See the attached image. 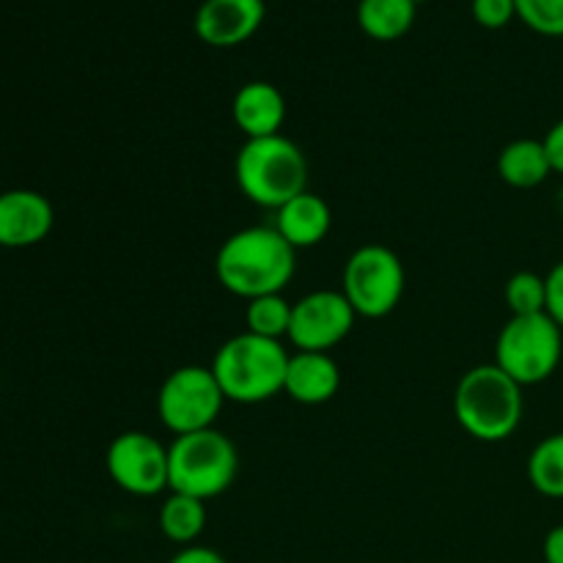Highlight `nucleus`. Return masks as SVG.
<instances>
[{
  "label": "nucleus",
  "instance_id": "13",
  "mask_svg": "<svg viewBox=\"0 0 563 563\" xmlns=\"http://www.w3.org/2000/svg\"><path fill=\"white\" fill-rule=\"evenodd\" d=\"M341 388V368L330 352H295L286 366L284 394L306 407L328 405Z\"/></svg>",
  "mask_w": 563,
  "mask_h": 563
},
{
  "label": "nucleus",
  "instance_id": "3",
  "mask_svg": "<svg viewBox=\"0 0 563 563\" xmlns=\"http://www.w3.org/2000/svg\"><path fill=\"white\" fill-rule=\"evenodd\" d=\"M289 352L280 341L253 333L231 335L212 361V374L223 390L225 401L262 405L284 394Z\"/></svg>",
  "mask_w": 563,
  "mask_h": 563
},
{
  "label": "nucleus",
  "instance_id": "20",
  "mask_svg": "<svg viewBox=\"0 0 563 563\" xmlns=\"http://www.w3.org/2000/svg\"><path fill=\"white\" fill-rule=\"evenodd\" d=\"M291 324V302L284 295H264L256 300H247L245 328L247 333L262 335V339H289Z\"/></svg>",
  "mask_w": 563,
  "mask_h": 563
},
{
  "label": "nucleus",
  "instance_id": "8",
  "mask_svg": "<svg viewBox=\"0 0 563 563\" xmlns=\"http://www.w3.org/2000/svg\"><path fill=\"white\" fill-rule=\"evenodd\" d=\"M225 396L207 366H181L165 377L157 394V416L174 438L214 429Z\"/></svg>",
  "mask_w": 563,
  "mask_h": 563
},
{
  "label": "nucleus",
  "instance_id": "22",
  "mask_svg": "<svg viewBox=\"0 0 563 563\" xmlns=\"http://www.w3.org/2000/svg\"><path fill=\"white\" fill-rule=\"evenodd\" d=\"M517 20L548 38L563 36V0H515Z\"/></svg>",
  "mask_w": 563,
  "mask_h": 563
},
{
  "label": "nucleus",
  "instance_id": "15",
  "mask_svg": "<svg viewBox=\"0 0 563 563\" xmlns=\"http://www.w3.org/2000/svg\"><path fill=\"white\" fill-rule=\"evenodd\" d=\"M275 229L295 251L317 247L333 229V209L317 192L306 190L275 209Z\"/></svg>",
  "mask_w": 563,
  "mask_h": 563
},
{
  "label": "nucleus",
  "instance_id": "23",
  "mask_svg": "<svg viewBox=\"0 0 563 563\" xmlns=\"http://www.w3.org/2000/svg\"><path fill=\"white\" fill-rule=\"evenodd\" d=\"M471 14L487 31H500L517 20V3L515 0H471Z\"/></svg>",
  "mask_w": 563,
  "mask_h": 563
},
{
  "label": "nucleus",
  "instance_id": "4",
  "mask_svg": "<svg viewBox=\"0 0 563 563\" xmlns=\"http://www.w3.org/2000/svg\"><path fill=\"white\" fill-rule=\"evenodd\" d=\"M234 176L247 201L256 207L280 209L308 190L306 152L291 137H253L242 143L234 163Z\"/></svg>",
  "mask_w": 563,
  "mask_h": 563
},
{
  "label": "nucleus",
  "instance_id": "16",
  "mask_svg": "<svg viewBox=\"0 0 563 563\" xmlns=\"http://www.w3.org/2000/svg\"><path fill=\"white\" fill-rule=\"evenodd\" d=\"M498 176L515 190H533L553 176L548 148L537 137H520L500 148Z\"/></svg>",
  "mask_w": 563,
  "mask_h": 563
},
{
  "label": "nucleus",
  "instance_id": "5",
  "mask_svg": "<svg viewBox=\"0 0 563 563\" xmlns=\"http://www.w3.org/2000/svg\"><path fill=\"white\" fill-rule=\"evenodd\" d=\"M240 451L218 429L181 434L168 445V489L198 500H212L234 484Z\"/></svg>",
  "mask_w": 563,
  "mask_h": 563
},
{
  "label": "nucleus",
  "instance_id": "6",
  "mask_svg": "<svg viewBox=\"0 0 563 563\" xmlns=\"http://www.w3.org/2000/svg\"><path fill=\"white\" fill-rule=\"evenodd\" d=\"M563 357V330L548 313L511 317L495 341V366L504 368L522 388L542 385L559 372Z\"/></svg>",
  "mask_w": 563,
  "mask_h": 563
},
{
  "label": "nucleus",
  "instance_id": "24",
  "mask_svg": "<svg viewBox=\"0 0 563 563\" xmlns=\"http://www.w3.org/2000/svg\"><path fill=\"white\" fill-rule=\"evenodd\" d=\"M544 280H548V317L563 330V262L555 264Z\"/></svg>",
  "mask_w": 563,
  "mask_h": 563
},
{
  "label": "nucleus",
  "instance_id": "26",
  "mask_svg": "<svg viewBox=\"0 0 563 563\" xmlns=\"http://www.w3.org/2000/svg\"><path fill=\"white\" fill-rule=\"evenodd\" d=\"M168 563H229L218 550L203 548V544H190V548H181Z\"/></svg>",
  "mask_w": 563,
  "mask_h": 563
},
{
  "label": "nucleus",
  "instance_id": "27",
  "mask_svg": "<svg viewBox=\"0 0 563 563\" xmlns=\"http://www.w3.org/2000/svg\"><path fill=\"white\" fill-rule=\"evenodd\" d=\"M542 555L544 563H563V522L555 526L553 531H548L542 544Z\"/></svg>",
  "mask_w": 563,
  "mask_h": 563
},
{
  "label": "nucleus",
  "instance_id": "1",
  "mask_svg": "<svg viewBox=\"0 0 563 563\" xmlns=\"http://www.w3.org/2000/svg\"><path fill=\"white\" fill-rule=\"evenodd\" d=\"M297 269V251L275 225H251L225 236L214 256L220 286L242 300L284 295Z\"/></svg>",
  "mask_w": 563,
  "mask_h": 563
},
{
  "label": "nucleus",
  "instance_id": "17",
  "mask_svg": "<svg viewBox=\"0 0 563 563\" xmlns=\"http://www.w3.org/2000/svg\"><path fill=\"white\" fill-rule=\"evenodd\" d=\"M418 0H361L357 25L374 42H396L416 25Z\"/></svg>",
  "mask_w": 563,
  "mask_h": 563
},
{
  "label": "nucleus",
  "instance_id": "7",
  "mask_svg": "<svg viewBox=\"0 0 563 563\" xmlns=\"http://www.w3.org/2000/svg\"><path fill=\"white\" fill-rule=\"evenodd\" d=\"M405 264L388 245H363L346 258L341 291L363 319H383L396 311L405 295Z\"/></svg>",
  "mask_w": 563,
  "mask_h": 563
},
{
  "label": "nucleus",
  "instance_id": "18",
  "mask_svg": "<svg viewBox=\"0 0 563 563\" xmlns=\"http://www.w3.org/2000/svg\"><path fill=\"white\" fill-rule=\"evenodd\" d=\"M207 528V504L190 495L170 493L159 506V531L168 542L190 548Z\"/></svg>",
  "mask_w": 563,
  "mask_h": 563
},
{
  "label": "nucleus",
  "instance_id": "14",
  "mask_svg": "<svg viewBox=\"0 0 563 563\" xmlns=\"http://www.w3.org/2000/svg\"><path fill=\"white\" fill-rule=\"evenodd\" d=\"M231 115L247 141L253 137L280 135L286 121V97L278 86L267 80H251L234 93Z\"/></svg>",
  "mask_w": 563,
  "mask_h": 563
},
{
  "label": "nucleus",
  "instance_id": "11",
  "mask_svg": "<svg viewBox=\"0 0 563 563\" xmlns=\"http://www.w3.org/2000/svg\"><path fill=\"white\" fill-rule=\"evenodd\" d=\"M267 16L264 0H203L196 11V36L218 49L240 47L256 36Z\"/></svg>",
  "mask_w": 563,
  "mask_h": 563
},
{
  "label": "nucleus",
  "instance_id": "10",
  "mask_svg": "<svg viewBox=\"0 0 563 563\" xmlns=\"http://www.w3.org/2000/svg\"><path fill=\"white\" fill-rule=\"evenodd\" d=\"M355 308L344 291L317 289L291 302L289 341L297 352H330L355 328Z\"/></svg>",
  "mask_w": 563,
  "mask_h": 563
},
{
  "label": "nucleus",
  "instance_id": "21",
  "mask_svg": "<svg viewBox=\"0 0 563 563\" xmlns=\"http://www.w3.org/2000/svg\"><path fill=\"white\" fill-rule=\"evenodd\" d=\"M506 306L511 317H533V313H548V280L544 275L520 269L506 280Z\"/></svg>",
  "mask_w": 563,
  "mask_h": 563
},
{
  "label": "nucleus",
  "instance_id": "19",
  "mask_svg": "<svg viewBox=\"0 0 563 563\" xmlns=\"http://www.w3.org/2000/svg\"><path fill=\"white\" fill-rule=\"evenodd\" d=\"M528 482L539 495L563 500V432L548 434L528 456Z\"/></svg>",
  "mask_w": 563,
  "mask_h": 563
},
{
  "label": "nucleus",
  "instance_id": "25",
  "mask_svg": "<svg viewBox=\"0 0 563 563\" xmlns=\"http://www.w3.org/2000/svg\"><path fill=\"white\" fill-rule=\"evenodd\" d=\"M544 148H548L550 165H553V174L563 176V119L555 121L548 130V135L542 137Z\"/></svg>",
  "mask_w": 563,
  "mask_h": 563
},
{
  "label": "nucleus",
  "instance_id": "12",
  "mask_svg": "<svg viewBox=\"0 0 563 563\" xmlns=\"http://www.w3.org/2000/svg\"><path fill=\"white\" fill-rule=\"evenodd\" d=\"M53 225L55 209L47 196L25 187L0 192V247L22 251L38 245L47 240Z\"/></svg>",
  "mask_w": 563,
  "mask_h": 563
},
{
  "label": "nucleus",
  "instance_id": "2",
  "mask_svg": "<svg viewBox=\"0 0 563 563\" xmlns=\"http://www.w3.org/2000/svg\"><path fill=\"white\" fill-rule=\"evenodd\" d=\"M526 416L522 385L495 363L465 372L454 390V418L473 440L504 443L520 429Z\"/></svg>",
  "mask_w": 563,
  "mask_h": 563
},
{
  "label": "nucleus",
  "instance_id": "9",
  "mask_svg": "<svg viewBox=\"0 0 563 563\" xmlns=\"http://www.w3.org/2000/svg\"><path fill=\"white\" fill-rule=\"evenodd\" d=\"M108 476L135 498H154L168 489V445L146 432H121L104 454Z\"/></svg>",
  "mask_w": 563,
  "mask_h": 563
},
{
  "label": "nucleus",
  "instance_id": "28",
  "mask_svg": "<svg viewBox=\"0 0 563 563\" xmlns=\"http://www.w3.org/2000/svg\"><path fill=\"white\" fill-rule=\"evenodd\" d=\"M418 3H421V0H418Z\"/></svg>",
  "mask_w": 563,
  "mask_h": 563
}]
</instances>
